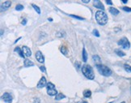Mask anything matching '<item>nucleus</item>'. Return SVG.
<instances>
[{"label":"nucleus","instance_id":"1","mask_svg":"<svg viewBox=\"0 0 131 103\" xmlns=\"http://www.w3.org/2000/svg\"><path fill=\"white\" fill-rule=\"evenodd\" d=\"M96 20L100 25H105L108 23V16L104 11H97L96 12Z\"/></svg>","mask_w":131,"mask_h":103},{"label":"nucleus","instance_id":"2","mask_svg":"<svg viewBox=\"0 0 131 103\" xmlns=\"http://www.w3.org/2000/svg\"><path fill=\"white\" fill-rule=\"evenodd\" d=\"M82 72L84 75V76L88 79H93L95 78L94 71H93V68L90 65L83 64V66L82 67Z\"/></svg>","mask_w":131,"mask_h":103},{"label":"nucleus","instance_id":"3","mask_svg":"<svg viewBox=\"0 0 131 103\" xmlns=\"http://www.w3.org/2000/svg\"><path fill=\"white\" fill-rule=\"evenodd\" d=\"M96 68L98 70V72L100 75L104 76H110L112 75V71L109 67H108L105 65H103V64H99V65H96Z\"/></svg>","mask_w":131,"mask_h":103},{"label":"nucleus","instance_id":"4","mask_svg":"<svg viewBox=\"0 0 131 103\" xmlns=\"http://www.w3.org/2000/svg\"><path fill=\"white\" fill-rule=\"evenodd\" d=\"M119 45H121L124 50H129L130 47V43L129 40L126 38V37H122L121 40L118 41V43Z\"/></svg>","mask_w":131,"mask_h":103},{"label":"nucleus","instance_id":"5","mask_svg":"<svg viewBox=\"0 0 131 103\" xmlns=\"http://www.w3.org/2000/svg\"><path fill=\"white\" fill-rule=\"evenodd\" d=\"M93 5H94L96 8L100 9L101 11L104 10V7L103 5V3L100 2V0H93Z\"/></svg>","mask_w":131,"mask_h":103},{"label":"nucleus","instance_id":"6","mask_svg":"<svg viewBox=\"0 0 131 103\" xmlns=\"http://www.w3.org/2000/svg\"><path fill=\"white\" fill-rule=\"evenodd\" d=\"M3 100L4 101V102H5V103H11L12 97H11V95L10 94V93H3Z\"/></svg>","mask_w":131,"mask_h":103},{"label":"nucleus","instance_id":"7","mask_svg":"<svg viewBox=\"0 0 131 103\" xmlns=\"http://www.w3.org/2000/svg\"><path fill=\"white\" fill-rule=\"evenodd\" d=\"M11 5V1H6V2H4L1 4V12H5L7 11L8 8H10Z\"/></svg>","mask_w":131,"mask_h":103},{"label":"nucleus","instance_id":"8","mask_svg":"<svg viewBox=\"0 0 131 103\" xmlns=\"http://www.w3.org/2000/svg\"><path fill=\"white\" fill-rule=\"evenodd\" d=\"M36 60L38 61V62H40L41 63H43L45 62V58H44V55L42 54L41 51L38 50L36 52Z\"/></svg>","mask_w":131,"mask_h":103},{"label":"nucleus","instance_id":"9","mask_svg":"<svg viewBox=\"0 0 131 103\" xmlns=\"http://www.w3.org/2000/svg\"><path fill=\"white\" fill-rule=\"evenodd\" d=\"M46 85H47V82H46V79L45 77H41V79L39 81L38 84H37V88H44L45 87Z\"/></svg>","mask_w":131,"mask_h":103},{"label":"nucleus","instance_id":"10","mask_svg":"<svg viewBox=\"0 0 131 103\" xmlns=\"http://www.w3.org/2000/svg\"><path fill=\"white\" fill-rule=\"evenodd\" d=\"M22 50H23V52H24V54L26 57H30V56L32 55V51H31L30 48H29L28 46H25V45L23 46Z\"/></svg>","mask_w":131,"mask_h":103},{"label":"nucleus","instance_id":"11","mask_svg":"<svg viewBox=\"0 0 131 103\" xmlns=\"http://www.w3.org/2000/svg\"><path fill=\"white\" fill-rule=\"evenodd\" d=\"M47 93L49 96H56L58 94V91L56 90V88H47Z\"/></svg>","mask_w":131,"mask_h":103},{"label":"nucleus","instance_id":"12","mask_svg":"<svg viewBox=\"0 0 131 103\" xmlns=\"http://www.w3.org/2000/svg\"><path fill=\"white\" fill-rule=\"evenodd\" d=\"M109 12L112 14V15H113V16H117L119 14V11L117 10V9L115 8V7H109Z\"/></svg>","mask_w":131,"mask_h":103},{"label":"nucleus","instance_id":"13","mask_svg":"<svg viewBox=\"0 0 131 103\" xmlns=\"http://www.w3.org/2000/svg\"><path fill=\"white\" fill-rule=\"evenodd\" d=\"M24 67H33L34 63H33V62L30 61L29 59H26L24 60Z\"/></svg>","mask_w":131,"mask_h":103},{"label":"nucleus","instance_id":"14","mask_svg":"<svg viewBox=\"0 0 131 103\" xmlns=\"http://www.w3.org/2000/svg\"><path fill=\"white\" fill-rule=\"evenodd\" d=\"M92 59L96 63V65L101 64V59H100V58L98 55H93L92 56Z\"/></svg>","mask_w":131,"mask_h":103},{"label":"nucleus","instance_id":"15","mask_svg":"<svg viewBox=\"0 0 131 103\" xmlns=\"http://www.w3.org/2000/svg\"><path fill=\"white\" fill-rule=\"evenodd\" d=\"M15 51H16V52H17L20 55V57H21V58L24 59V58L25 57V55H24V52H23V50H22L20 47H18V46H17V47H16V48H15Z\"/></svg>","mask_w":131,"mask_h":103},{"label":"nucleus","instance_id":"16","mask_svg":"<svg viewBox=\"0 0 131 103\" xmlns=\"http://www.w3.org/2000/svg\"><path fill=\"white\" fill-rule=\"evenodd\" d=\"M82 58H83V62H87V51H86V49L85 48L83 49Z\"/></svg>","mask_w":131,"mask_h":103},{"label":"nucleus","instance_id":"17","mask_svg":"<svg viewBox=\"0 0 131 103\" xmlns=\"http://www.w3.org/2000/svg\"><path fill=\"white\" fill-rule=\"evenodd\" d=\"M115 53L117 54L119 57H123V56H125V54L123 52L122 50H119V49H116L115 50Z\"/></svg>","mask_w":131,"mask_h":103},{"label":"nucleus","instance_id":"18","mask_svg":"<svg viewBox=\"0 0 131 103\" xmlns=\"http://www.w3.org/2000/svg\"><path fill=\"white\" fill-rule=\"evenodd\" d=\"M60 50H61V53H62V54H64V55H67V54H68V50H67V48L66 47V46H64V45H62V47H61Z\"/></svg>","mask_w":131,"mask_h":103},{"label":"nucleus","instance_id":"19","mask_svg":"<svg viewBox=\"0 0 131 103\" xmlns=\"http://www.w3.org/2000/svg\"><path fill=\"white\" fill-rule=\"evenodd\" d=\"M65 97H66V96L64 94H62V93H58V94L56 95V97H55V100L59 101V100L63 99V98H65Z\"/></svg>","mask_w":131,"mask_h":103},{"label":"nucleus","instance_id":"20","mask_svg":"<svg viewBox=\"0 0 131 103\" xmlns=\"http://www.w3.org/2000/svg\"><path fill=\"white\" fill-rule=\"evenodd\" d=\"M91 96V92L90 90H84L83 91V97H90Z\"/></svg>","mask_w":131,"mask_h":103},{"label":"nucleus","instance_id":"21","mask_svg":"<svg viewBox=\"0 0 131 103\" xmlns=\"http://www.w3.org/2000/svg\"><path fill=\"white\" fill-rule=\"evenodd\" d=\"M32 7L34 8V10L37 12V14H41V9H40V7L38 6L35 5V4H32Z\"/></svg>","mask_w":131,"mask_h":103},{"label":"nucleus","instance_id":"22","mask_svg":"<svg viewBox=\"0 0 131 103\" xmlns=\"http://www.w3.org/2000/svg\"><path fill=\"white\" fill-rule=\"evenodd\" d=\"M124 68L126 72H131V66H129V65L128 64H125L124 65Z\"/></svg>","mask_w":131,"mask_h":103},{"label":"nucleus","instance_id":"23","mask_svg":"<svg viewBox=\"0 0 131 103\" xmlns=\"http://www.w3.org/2000/svg\"><path fill=\"white\" fill-rule=\"evenodd\" d=\"M24 9V6L21 5V4H17L16 7V11H22Z\"/></svg>","mask_w":131,"mask_h":103},{"label":"nucleus","instance_id":"24","mask_svg":"<svg viewBox=\"0 0 131 103\" xmlns=\"http://www.w3.org/2000/svg\"><path fill=\"white\" fill-rule=\"evenodd\" d=\"M93 35L94 36H96V37H100V33H99V31H98L97 29H94L93 30Z\"/></svg>","mask_w":131,"mask_h":103},{"label":"nucleus","instance_id":"25","mask_svg":"<svg viewBox=\"0 0 131 103\" xmlns=\"http://www.w3.org/2000/svg\"><path fill=\"white\" fill-rule=\"evenodd\" d=\"M122 10L126 12H131V8L130 7H122Z\"/></svg>","mask_w":131,"mask_h":103},{"label":"nucleus","instance_id":"26","mask_svg":"<svg viewBox=\"0 0 131 103\" xmlns=\"http://www.w3.org/2000/svg\"><path fill=\"white\" fill-rule=\"evenodd\" d=\"M71 17H73V18H75V19H78V20H84V19L83 18H82V17H80V16H74V15H71Z\"/></svg>","mask_w":131,"mask_h":103},{"label":"nucleus","instance_id":"27","mask_svg":"<svg viewBox=\"0 0 131 103\" xmlns=\"http://www.w3.org/2000/svg\"><path fill=\"white\" fill-rule=\"evenodd\" d=\"M74 64H75V66H76V67H77L78 70L80 69V67H81L80 63H79V62H75V63H74Z\"/></svg>","mask_w":131,"mask_h":103},{"label":"nucleus","instance_id":"28","mask_svg":"<svg viewBox=\"0 0 131 103\" xmlns=\"http://www.w3.org/2000/svg\"><path fill=\"white\" fill-rule=\"evenodd\" d=\"M105 2L108 5H110V6L113 5V2H112V0H105Z\"/></svg>","mask_w":131,"mask_h":103},{"label":"nucleus","instance_id":"29","mask_svg":"<svg viewBox=\"0 0 131 103\" xmlns=\"http://www.w3.org/2000/svg\"><path fill=\"white\" fill-rule=\"evenodd\" d=\"M21 24H22V25H26V24H27V20H26V19H23V20L21 21Z\"/></svg>","mask_w":131,"mask_h":103},{"label":"nucleus","instance_id":"30","mask_svg":"<svg viewBox=\"0 0 131 103\" xmlns=\"http://www.w3.org/2000/svg\"><path fill=\"white\" fill-rule=\"evenodd\" d=\"M40 69H41V72H46V69H45V67L41 66V67H40Z\"/></svg>","mask_w":131,"mask_h":103},{"label":"nucleus","instance_id":"31","mask_svg":"<svg viewBox=\"0 0 131 103\" xmlns=\"http://www.w3.org/2000/svg\"><path fill=\"white\" fill-rule=\"evenodd\" d=\"M41 101L39 98H34V103H40Z\"/></svg>","mask_w":131,"mask_h":103},{"label":"nucleus","instance_id":"32","mask_svg":"<svg viewBox=\"0 0 131 103\" xmlns=\"http://www.w3.org/2000/svg\"><path fill=\"white\" fill-rule=\"evenodd\" d=\"M90 1H91V0H82V2L84 3H88Z\"/></svg>","mask_w":131,"mask_h":103},{"label":"nucleus","instance_id":"33","mask_svg":"<svg viewBox=\"0 0 131 103\" xmlns=\"http://www.w3.org/2000/svg\"><path fill=\"white\" fill-rule=\"evenodd\" d=\"M121 2L125 4V3H128V0H121Z\"/></svg>","mask_w":131,"mask_h":103},{"label":"nucleus","instance_id":"34","mask_svg":"<svg viewBox=\"0 0 131 103\" xmlns=\"http://www.w3.org/2000/svg\"><path fill=\"white\" fill-rule=\"evenodd\" d=\"M48 20H49V21H52V20H53V19H52V18H49Z\"/></svg>","mask_w":131,"mask_h":103},{"label":"nucleus","instance_id":"35","mask_svg":"<svg viewBox=\"0 0 131 103\" xmlns=\"http://www.w3.org/2000/svg\"><path fill=\"white\" fill-rule=\"evenodd\" d=\"M83 103H87V101H83Z\"/></svg>","mask_w":131,"mask_h":103},{"label":"nucleus","instance_id":"36","mask_svg":"<svg viewBox=\"0 0 131 103\" xmlns=\"http://www.w3.org/2000/svg\"><path fill=\"white\" fill-rule=\"evenodd\" d=\"M121 103H125V101H122V102H121Z\"/></svg>","mask_w":131,"mask_h":103},{"label":"nucleus","instance_id":"37","mask_svg":"<svg viewBox=\"0 0 131 103\" xmlns=\"http://www.w3.org/2000/svg\"><path fill=\"white\" fill-rule=\"evenodd\" d=\"M130 93H131V87H130Z\"/></svg>","mask_w":131,"mask_h":103}]
</instances>
